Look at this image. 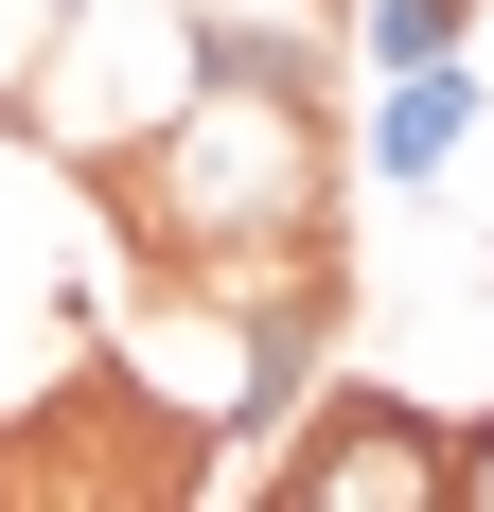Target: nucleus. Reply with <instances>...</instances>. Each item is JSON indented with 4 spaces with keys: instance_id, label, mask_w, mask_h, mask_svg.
<instances>
[{
    "instance_id": "2",
    "label": "nucleus",
    "mask_w": 494,
    "mask_h": 512,
    "mask_svg": "<svg viewBox=\"0 0 494 512\" xmlns=\"http://www.w3.org/2000/svg\"><path fill=\"white\" fill-rule=\"evenodd\" d=\"M283 512H459V424H424L406 389H318L300 460H265Z\"/></svg>"
},
{
    "instance_id": "3",
    "label": "nucleus",
    "mask_w": 494,
    "mask_h": 512,
    "mask_svg": "<svg viewBox=\"0 0 494 512\" xmlns=\"http://www.w3.org/2000/svg\"><path fill=\"white\" fill-rule=\"evenodd\" d=\"M477 142V53H424V71H371V124H353V159L389 177V195H424L442 159Z\"/></svg>"
},
{
    "instance_id": "4",
    "label": "nucleus",
    "mask_w": 494,
    "mask_h": 512,
    "mask_svg": "<svg viewBox=\"0 0 494 512\" xmlns=\"http://www.w3.org/2000/svg\"><path fill=\"white\" fill-rule=\"evenodd\" d=\"M336 36L371 53V71H424V53H459V36H477V0H336Z\"/></svg>"
},
{
    "instance_id": "1",
    "label": "nucleus",
    "mask_w": 494,
    "mask_h": 512,
    "mask_svg": "<svg viewBox=\"0 0 494 512\" xmlns=\"http://www.w3.org/2000/svg\"><path fill=\"white\" fill-rule=\"evenodd\" d=\"M336 124H318V36L283 18H195V89L106 159V212L142 265H283L336 248Z\"/></svg>"
},
{
    "instance_id": "5",
    "label": "nucleus",
    "mask_w": 494,
    "mask_h": 512,
    "mask_svg": "<svg viewBox=\"0 0 494 512\" xmlns=\"http://www.w3.org/2000/svg\"><path fill=\"white\" fill-rule=\"evenodd\" d=\"M459 512H494V424H477V442H459Z\"/></svg>"
}]
</instances>
